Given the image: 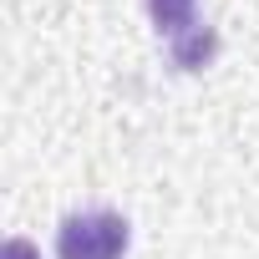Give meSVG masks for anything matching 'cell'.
Here are the masks:
<instances>
[{"mask_svg": "<svg viewBox=\"0 0 259 259\" xmlns=\"http://www.w3.org/2000/svg\"><path fill=\"white\" fill-rule=\"evenodd\" d=\"M0 259H41V249L31 239H6V249H0Z\"/></svg>", "mask_w": 259, "mask_h": 259, "instance_id": "cell-3", "label": "cell"}, {"mask_svg": "<svg viewBox=\"0 0 259 259\" xmlns=\"http://www.w3.org/2000/svg\"><path fill=\"white\" fill-rule=\"evenodd\" d=\"M148 11H153V26L158 36L168 41L173 51V66L183 71H203L219 51V36L208 21H198V0H148Z\"/></svg>", "mask_w": 259, "mask_h": 259, "instance_id": "cell-1", "label": "cell"}, {"mask_svg": "<svg viewBox=\"0 0 259 259\" xmlns=\"http://www.w3.org/2000/svg\"><path fill=\"white\" fill-rule=\"evenodd\" d=\"M56 254L61 259H122L127 254V219L107 213V208L71 213V219H61Z\"/></svg>", "mask_w": 259, "mask_h": 259, "instance_id": "cell-2", "label": "cell"}]
</instances>
